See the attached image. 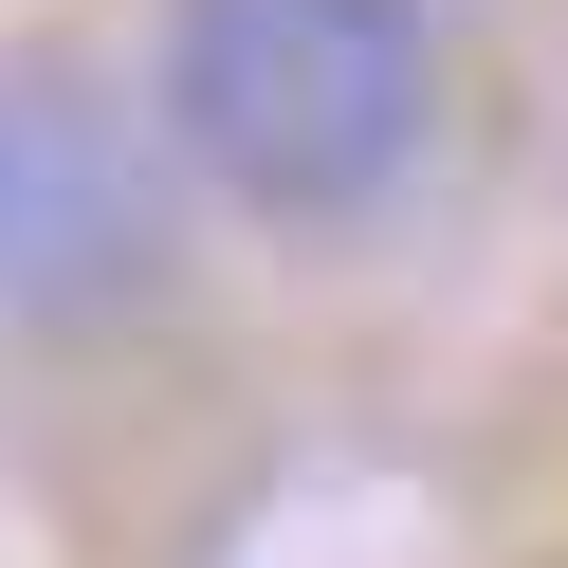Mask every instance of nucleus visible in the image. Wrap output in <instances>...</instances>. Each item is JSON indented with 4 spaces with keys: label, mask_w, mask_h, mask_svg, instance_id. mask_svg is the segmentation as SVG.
Listing matches in <instances>:
<instances>
[{
    "label": "nucleus",
    "mask_w": 568,
    "mask_h": 568,
    "mask_svg": "<svg viewBox=\"0 0 568 568\" xmlns=\"http://www.w3.org/2000/svg\"><path fill=\"white\" fill-rule=\"evenodd\" d=\"M148 129L239 221L331 239L404 202V165L440 148V19L422 0H165Z\"/></svg>",
    "instance_id": "nucleus-1"
},
{
    "label": "nucleus",
    "mask_w": 568,
    "mask_h": 568,
    "mask_svg": "<svg viewBox=\"0 0 568 568\" xmlns=\"http://www.w3.org/2000/svg\"><path fill=\"white\" fill-rule=\"evenodd\" d=\"M165 129L74 55H0V312L111 331L165 294Z\"/></svg>",
    "instance_id": "nucleus-2"
}]
</instances>
